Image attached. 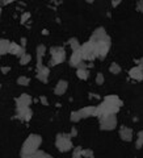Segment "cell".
Wrapping results in <instances>:
<instances>
[{"mask_svg": "<svg viewBox=\"0 0 143 158\" xmlns=\"http://www.w3.org/2000/svg\"><path fill=\"white\" fill-rule=\"evenodd\" d=\"M117 127V117L116 115H106L100 117V129L101 130H114Z\"/></svg>", "mask_w": 143, "mask_h": 158, "instance_id": "cell-7", "label": "cell"}, {"mask_svg": "<svg viewBox=\"0 0 143 158\" xmlns=\"http://www.w3.org/2000/svg\"><path fill=\"white\" fill-rule=\"evenodd\" d=\"M29 83H30V79H29L28 77H25V75L18 77V79H17V84L18 86H29Z\"/></svg>", "mask_w": 143, "mask_h": 158, "instance_id": "cell-25", "label": "cell"}, {"mask_svg": "<svg viewBox=\"0 0 143 158\" xmlns=\"http://www.w3.org/2000/svg\"><path fill=\"white\" fill-rule=\"evenodd\" d=\"M9 48H11V41L9 40H5V38L0 40V54L2 55L9 54Z\"/></svg>", "mask_w": 143, "mask_h": 158, "instance_id": "cell-18", "label": "cell"}, {"mask_svg": "<svg viewBox=\"0 0 143 158\" xmlns=\"http://www.w3.org/2000/svg\"><path fill=\"white\" fill-rule=\"evenodd\" d=\"M81 153H83V148H81V146H76V148H74L72 157L74 158H79V157H81Z\"/></svg>", "mask_w": 143, "mask_h": 158, "instance_id": "cell-28", "label": "cell"}, {"mask_svg": "<svg viewBox=\"0 0 143 158\" xmlns=\"http://www.w3.org/2000/svg\"><path fill=\"white\" fill-rule=\"evenodd\" d=\"M17 115L14 116L16 119L21 120V121H29L33 116V112L30 110V107H16Z\"/></svg>", "mask_w": 143, "mask_h": 158, "instance_id": "cell-8", "label": "cell"}, {"mask_svg": "<svg viewBox=\"0 0 143 158\" xmlns=\"http://www.w3.org/2000/svg\"><path fill=\"white\" fill-rule=\"evenodd\" d=\"M110 45H112L110 37H108V38H105V40L96 41V42H95V49H96V58L104 59L105 57H106V54L109 53V49H110Z\"/></svg>", "mask_w": 143, "mask_h": 158, "instance_id": "cell-4", "label": "cell"}, {"mask_svg": "<svg viewBox=\"0 0 143 158\" xmlns=\"http://www.w3.org/2000/svg\"><path fill=\"white\" fill-rule=\"evenodd\" d=\"M81 157H88V158H93V157H95V153H93L91 149H83Z\"/></svg>", "mask_w": 143, "mask_h": 158, "instance_id": "cell-29", "label": "cell"}, {"mask_svg": "<svg viewBox=\"0 0 143 158\" xmlns=\"http://www.w3.org/2000/svg\"><path fill=\"white\" fill-rule=\"evenodd\" d=\"M67 44H68L70 46H71L72 51H74V50H80V48H81V45H80V42H79V40L76 38V37H72V38H70Z\"/></svg>", "mask_w": 143, "mask_h": 158, "instance_id": "cell-19", "label": "cell"}, {"mask_svg": "<svg viewBox=\"0 0 143 158\" xmlns=\"http://www.w3.org/2000/svg\"><path fill=\"white\" fill-rule=\"evenodd\" d=\"M93 2H95V0H87V3H89V4H92Z\"/></svg>", "mask_w": 143, "mask_h": 158, "instance_id": "cell-42", "label": "cell"}, {"mask_svg": "<svg viewBox=\"0 0 143 158\" xmlns=\"http://www.w3.org/2000/svg\"><path fill=\"white\" fill-rule=\"evenodd\" d=\"M80 51H81V55H83V59L84 61H93L96 58V49H95V42L93 41H87L85 44L81 45L80 48Z\"/></svg>", "mask_w": 143, "mask_h": 158, "instance_id": "cell-6", "label": "cell"}, {"mask_svg": "<svg viewBox=\"0 0 143 158\" xmlns=\"http://www.w3.org/2000/svg\"><path fill=\"white\" fill-rule=\"evenodd\" d=\"M119 137H121L122 141L130 142L131 140H133V129L129 127L122 125L121 128H119Z\"/></svg>", "mask_w": 143, "mask_h": 158, "instance_id": "cell-10", "label": "cell"}, {"mask_svg": "<svg viewBox=\"0 0 143 158\" xmlns=\"http://www.w3.org/2000/svg\"><path fill=\"white\" fill-rule=\"evenodd\" d=\"M70 136H71V137H76V136H78V129H76V128H75V127H72V128H71Z\"/></svg>", "mask_w": 143, "mask_h": 158, "instance_id": "cell-34", "label": "cell"}, {"mask_svg": "<svg viewBox=\"0 0 143 158\" xmlns=\"http://www.w3.org/2000/svg\"><path fill=\"white\" fill-rule=\"evenodd\" d=\"M49 74H50V69H49L47 66H43V67H41L40 70H37L36 77H37V79H38V81L43 82V83H47Z\"/></svg>", "mask_w": 143, "mask_h": 158, "instance_id": "cell-13", "label": "cell"}, {"mask_svg": "<svg viewBox=\"0 0 143 158\" xmlns=\"http://www.w3.org/2000/svg\"><path fill=\"white\" fill-rule=\"evenodd\" d=\"M96 108L97 107L89 105V107H84V108H81V110H79V112H80L83 119H87V117H92V116L96 115Z\"/></svg>", "mask_w": 143, "mask_h": 158, "instance_id": "cell-16", "label": "cell"}, {"mask_svg": "<svg viewBox=\"0 0 143 158\" xmlns=\"http://www.w3.org/2000/svg\"><path fill=\"white\" fill-rule=\"evenodd\" d=\"M88 67V63H84V62H81L80 65L78 66V69H87Z\"/></svg>", "mask_w": 143, "mask_h": 158, "instance_id": "cell-38", "label": "cell"}, {"mask_svg": "<svg viewBox=\"0 0 143 158\" xmlns=\"http://www.w3.org/2000/svg\"><path fill=\"white\" fill-rule=\"evenodd\" d=\"M13 2H16V0H3V2H2V5H7V4H9V3H13Z\"/></svg>", "mask_w": 143, "mask_h": 158, "instance_id": "cell-39", "label": "cell"}, {"mask_svg": "<svg viewBox=\"0 0 143 158\" xmlns=\"http://www.w3.org/2000/svg\"><path fill=\"white\" fill-rule=\"evenodd\" d=\"M135 63H138V66H141L142 70H143V57L141 59H135Z\"/></svg>", "mask_w": 143, "mask_h": 158, "instance_id": "cell-37", "label": "cell"}, {"mask_svg": "<svg viewBox=\"0 0 143 158\" xmlns=\"http://www.w3.org/2000/svg\"><path fill=\"white\" fill-rule=\"evenodd\" d=\"M76 75L79 79H81V81H87L88 77H89V73L87 69H76Z\"/></svg>", "mask_w": 143, "mask_h": 158, "instance_id": "cell-20", "label": "cell"}, {"mask_svg": "<svg viewBox=\"0 0 143 158\" xmlns=\"http://www.w3.org/2000/svg\"><path fill=\"white\" fill-rule=\"evenodd\" d=\"M41 157H47V158H51V154H49L46 152H42V150H36L34 153L32 154L29 158H41Z\"/></svg>", "mask_w": 143, "mask_h": 158, "instance_id": "cell-21", "label": "cell"}, {"mask_svg": "<svg viewBox=\"0 0 143 158\" xmlns=\"http://www.w3.org/2000/svg\"><path fill=\"white\" fill-rule=\"evenodd\" d=\"M83 117H81V115H80V112L79 111H74V112H71V116H70V120L72 123H78V121H80Z\"/></svg>", "mask_w": 143, "mask_h": 158, "instance_id": "cell-23", "label": "cell"}, {"mask_svg": "<svg viewBox=\"0 0 143 158\" xmlns=\"http://www.w3.org/2000/svg\"><path fill=\"white\" fill-rule=\"evenodd\" d=\"M122 100L119 99L117 95H109L105 96L104 101L101 103L99 107L96 108V115L95 117H103V116L106 115H113V114H117L119 111V108L122 107Z\"/></svg>", "mask_w": 143, "mask_h": 158, "instance_id": "cell-1", "label": "cell"}, {"mask_svg": "<svg viewBox=\"0 0 143 158\" xmlns=\"http://www.w3.org/2000/svg\"><path fill=\"white\" fill-rule=\"evenodd\" d=\"M71 138H72V137L70 136V133L68 134H67V133L56 134V137H55V146H56V149H58L61 153L70 152V150L74 148Z\"/></svg>", "mask_w": 143, "mask_h": 158, "instance_id": "cell-3", "label": "cell"}, {"mask_svg": "<svg viewBox=\"0 0 143 158\" xmlns=\"http://www.w3.org/2000/svg\"><path fill=\"white\" fill-rule=\"evenodd\" d=\"M67 88H68V83H67V81H59L58 83H56L55 86V88H54V94L55 95H63L66 91H67Z\"/></svg>", "mask_w": 143, "mask_h": 158, "instance_id": "cell-17", "label": "cell"}, {"mask_svg": "<svg viewBox=\"0 0 143 158\" xmlns=\"http://www.w3.org/2000/svg\"><path fill=\"white\" fill-rule=\"evenodd\" d=\"M83 61H84V59H83L81 51L80 50H74L72 54H71V58H70V65L72 67H76V69H78V66L80 65Z\"/></svg>", "mask_w": 143, "mask_h": 158, "instance_id": "cell-11", "label": "cell"}, {"mask_svg": "<svg viewBox=\"0 0 143 158\" xmlns=\"http://www.w3.org/2000/svg\"><path fill=\"white\" fill-rule=\"evenodd\" d=\"M30 61H32V55L28 54V53H25L22 57H20V65H22V66L28 65V63L30 62Z\"/></svg>", "mask_w": 143, "mask_h": 158, "instance_id": "cell-24", "label": "cell"}, {"mask_svg": "<svg viewBox=\"0 0 143 158\" xmlns=\"http://www.w3.org/2000/svg\"><path fill=\"white\" fill-rule=\"evenodd\" d=\"M21 46L26 48V38H24V37H22V38H21Z\"/></svg>", "mask_w": 143, "mask_h": 158, "instance_id": "cell-40", "label": "cell"}, {"mask_svg": "<svg viewBox=\"0 0 143 158\" xmlns=\"http://www.w3.org/2000/svg\"><path fill=\"white\" fill-rule=\"evenodd\" d=\"M104 75H103V73H99L96 75V83L99 84V86H101V84H104Z\"/></svg>", "mask_w": 143, "mask_h": 158, "instance_id": "cell-30", "label": "cell"}, {"mask_svg": "<svg viewBox=\"0 0 143 158\" xmlns=\"http://www.w3.org/2000/svg\"><path fill=\"white\" fill-rule=\"evenodd\" d=\"M135 148L137 149L143 148V130L138 132V138H137V141H135Z\"/></svg>", "mask_w": 143, "mask_h": 158, "instance_id": "cell-26", "label": "cell"}, {"mask_svg": "<svg viewBox=\"0 0 143 158\" xmlns=\"http://www.w3.org/2000/svg\"><path fill=\"white\" fill-rule=\"evenodd\" d=\"M108 35L106 32H105V29L103 28V26H100V28H97L95 32H93V35L91 37V41H93V42H96V41H100V40H105L108 38Z\"/></svg>", "mask_w": 143, "mask_h": 158, "instance_id": "cell-14", "label": "cell"}, {"mask_svg": "<svg viewBox=\"0 0 143 158\" xmlns=\"http://www.w3.org/2000/svg\"><path fill=\"white\" fill-rule=\"evenodd\" d=\"M109 71H110L112 74H114V75H117L121 73V66L118 65V63H116V62H113L110 66H109Z\"/></svg>", "mask_w": 143, "mask_h": 158, "instance_id": "cell-22", "label": "cell"}, {"mask_svg": "<svg viewBox=\"0 0 143 158\" xmlns=\"http://www.w3.org/2000/svg\"><path fill=\"white\" fill-rule=\"evenodd\" d=\"M50 54H51L50 66L61 65V63L65 62V59H66V50L63 46H52L50 49Z\"/></svg>", "mask_w": 143, "mask_h": 158, "instance_id": "cell-5", "label": "cell"}, {"mask_svg": "<svg viewBox=\"0 0 143 158\" xmlns=\"http://www.w3.org/2000/svg\"><path fill=\"white\" fill-rule=\"evenodd\" d=\"M30 18V13L29 12H24L21 15V24H25V22H28V20Z\"/></svg>", "mask_w": 143, "mask_h": 158, "instance_id": "cell-31", "label": "cell"}, {"mask_svg": "<svg viewBox=\"0 0 143 158\" xmlns=\"http://www.w3.org/2000/svg\"><path fill=\"white\" fill-rule=\"evenodd\" d=\"M41 144H42V137L40 134H36V133L29 134V137L24 141V144L21 146L20 156L22 158H29L36 150L40 149Z\"/></svg>", "mask_w": 143, "mask_h": 158, "instance_id": "cell-2", "label": "cell"}, {"mask_svg": "<svg viewBox=\"0 0 143 158\" xmlns=\"http://www.w3.org/2000/svg\"><path fill=\"white\" fill-rule=\"evenodd\" d=\"M9 71H11V67H7V66H3V67H2V73L4 74V75L8 74Z\"/></svg>", "mask_w": 143, "mask_h": 158, "instance_id": "cell-36", "label": "cell"}, {"mask_svg": "<svg viewBox=\"0 0 143 158\" xmlns=\"http://www.w3.org/2000/svg\"><path fill=\"white\" fill-rule=\"evenodd\" d=\"M26 53L25 48L18 45L16 42H11V48H9V54H13V55H17V57H22Z\"/></svg>", "mask_w": 143, "mask_h": 158, "instance_id": "cell-12", "label": "cell"}, {"mask_svg": "<svg viewBox=\"0 0 143 158\" xmlns=\"http://www.w3.org/2000/svg\"><path fill=\"white\" fill-rule=\"evenodd\" d=\"M40 101H41V104H42V105H46V107L49 105V100H47L46 96H41L40 97Z\"/></svg>", "mask_w": 143, "mask_h": 158, "instance_id": "cell-33", "label": "cell"}, {"mask_svg": "<svg viewBox=\"0 0 143 158\" xmlns=\"http://www.w3.org/2000/svg\"><path fill=\"white\" fill-rule=\"evenodd\" d=\"M14 101H16V107H29L34 100H33L30 95H28V94H21Z\"/></svg>", "mask_w": 143, "mask_h": 158, "instance_id": "cell-9", "label": "cell"}, {"mask_svg": "<svg viewBox=\"0 0 143 158\" xmlns=\"http://www.w3.org/2000/svg\"><path fill=\"white\" fill-rule=\"evenodd\" d=\"M42 35H43V36H47V35H49V31H47V29H43V31H42Z\"/></svg>", "mask_w": 143, "mask_h": 158, "instance_id": "cell-41", "label": "cell"}, {"mask_svg": "<svg viewBox=\"0 0 143 158\" xmlns=\"http://www.w3.org/2000/svg\"><path fill=\"white\" fill-rule=\"evenodd\" d=\"M129 77L135 81H143V70L141 66H135L129 71Z\"/></svg>", "mask_w": 143, "mask_h": 158, "instance_id": "cell-15", "label": "cell"}, {"mask_svg": "<svg viewBox=\"0 0 143 158\" xmlns=\"http://www.w3.org/2000/svg\"><path fill=\"white\" fill-rule=\"evenodd\" d=\"M121 2H122V0H113V2H112V7H113V8H116V7H118L119 4H121Z\"/></svg>", "mask_w": 143, "mask_h": 158, "instance_id": "cell-35", "label": "cell"}, {"mask_svg": "<svg viewBox=\"0 0 143 158\" xmlns=\"http://www.w3.org/2000/svg\"><path fill=\"white\" fill-rule=\"evenodd\" d=\"M137 11L138 12H143V0H138L137 2Z\"/></svg>", "mask_w": 143, "mask_h": 158, "instance_id": "cell-32", "label": "cell"}, {"mask_svg": "<svg viewBox=\"0 0 143 158\" xmlns=\"http://www.w3.org/2000/svg\"><path fill=\"white\" fill-rule=\"evenodd\" d=\"M45 54H46V46L45 45H38L37 46V57L42 58Z\"/></svg>", "mask_w": 143, "mask_h": 158, "instance_id": "cell-27", "label": "cell"}]
</instances>
